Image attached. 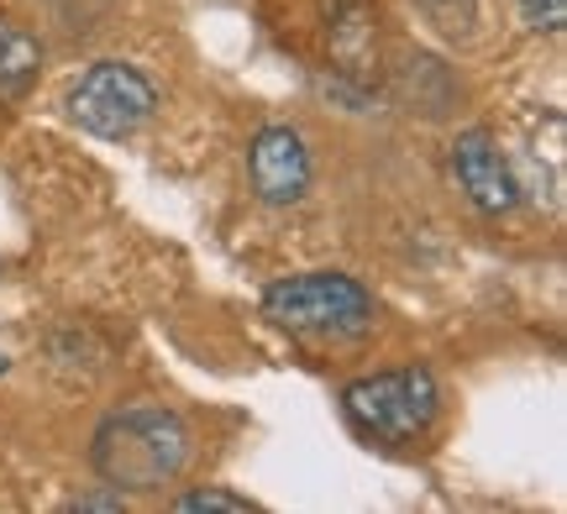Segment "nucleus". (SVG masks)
<instances>
[{
    "label": "nucleus",
    "mask_w": 567,
    "mask_h": 514,
    "mask_svg": "<svg viewBox=\"0 0 567 514\" xmlns=\"http://www.w3.org/2000/svg\"><path fill=\"white\" fill-rule=\"evenodd\" d=\"M90 462L116 494H158L189 468V426L163 405H126L101 420Z\"/></svg>",
    "instance_id": "obj_1"
},
{
    "label": "nucleus",
    "mask_w": 567,
    "mask_h": 514,
    "mask_svg": "<svg viewBox=\"0 0 567 514\" xmlns=\"http://www.w3.org/2000/svg\"><path fill=\"white\" fill-rule=\"evenodd\" d=\"M342 410L347 420L368 436V441H384V447H410L436 426L442 410V389L431 368H394V373H373L342 389Z\"/></svg>",
    "instance_id": "obj_2"
},
{
    "label": "nucleus",
    "mask_w": 567,
    "mask_h": 514,
    "mask_svg": "<svg viewBox=\"0 0 567 514\" xmlns=\"http://www.w3.org/2000/svg\"><path fill=\"white\" fill-rule=\"evenodd\" d=\"M264 315L295 336H358L373 321V294L352 273H300L279 279L264 294Z\"/></svg>",
    "instance_id": "obj_3"
},
{
    "label": "nucleus",
    "mask_w": 567,
    "mask_h": 514,
    "mask_svg": "<svg viewBox=\"0 0 567 514\" xmlns=\"http://www.w3.org/2000/svg\"><path fill=\"white\" fill-rule=\"evenodd\" d=\"M158 111V90L153 80L142 74L137 63H122V59H101L90 63L74 90H69V122L90 132V137H105V143H122L132 132L153 122Z\"/></svg>",
    "instance_id": "obj_4"
},
{
    "label": "nucleus",
    "mask_w": 567,
    "mask_h": 514,
    "mask_svg": "<svg viewBox=\"0 0 567 514\" xmlns=\"http://www.w3.org/2000/svg\"><path fill=\"white\" fill-rule=\"evenodd\" d=\"M247 179L264 206H295L310 189V153L295 126H264L247 147Z\"/></svg>",
    "instance_id": "obj_5"
},
{
    "label": "nucleus",
    "mask_w": 567,
    "mask_h": 514,
    "mask_svg": "<svg viewBox=\"0 0 567 514\" xmlns=\"http://www.w3.org/2000/svg\"><path fill=\"white\" fill-rule=\"evenodd\" d=\"M452 174H457L463 195L484 216H505V210L520 206V185H515V174H509L505 153H499L488 126H467L463 137L452 143Z\"/></svg>",
    "instance_id": "obj_6"
},
{
    "label": "nucleus",
    "mask_w": 567,
    "mask_h": 514,
    "mask_svg": "<svg viewBox=\"0 0 567 514\" xmlns=\"http://www.w3.org/2000/svg\"><path fill=\"white\" fill-rule=\"evenodd\" d=\"M42 74V42L0 17V101H21Z\"/></svg>",
    "instance_id": "obj_7"
},
{
    "label": "nucleus",
    "mask_w": 567,
    "mask_h": 514,
    "mask_svg": "<svg viewBox=\"0 0 567 514\" xmlns=\"http://www.w3.org/2000/svg\"><path fill=\"white\" fill-rule=\"evenodd\" d=\"M415 11H421L425 27L442 32V38H473L478 0H415Z\"/></svg>",
    "instance_id": "obj_8"
},
{
    "label": "nucleus",
    "mask_w": 567,
    "mask_h": 514,
    "mask_svg": "<svg viewBox=\"0 0 567 514\" xmlns=\"http://www.w3.org/2000/svg\"><path fill=\"white\" fill-rule=\"evenodd\" d=\"M179 510L184 514H210V510H226V514H252L258 504L243 494H226V489H195V494H184L179 499Z\"/></svg>",
    "instance_id": "obj_9"
},
{
    "label": "nucleus",
    "mask_w": 567,
    "mask_h": 514,
    "mask_svg": "<svg viewBox=\"0 0 567 514\" xmlns=\"http://www.w3.org/2000/svg\"><path fill=\"white\" fill-rule=\"evenodd\" d=\"M520 11H526L530 27H547V32H563V21H567V0H520Z\"/></svg>",
    "instance_id": "obj_10"
},
{
    "label": "nucleus",
    "mask_w": 567,
    "mask_h": 514,
    "mask_svg": "<svg viewBox=\"0 0 567 514\" xmlns=\"http://www.w3.org/2000/svg\"><path fill=\"white\" fill-rule=\"evenodd\" d=\"M69 510H74V514H80V510H101V514H116V510H126V499L116 494V489H111V494H84V499H74Z\"/></svg>",
    "instance_id": "obj_11"
},
{
    "label": "nucleus",
    "mask_w": 567,
    "mask_h": 514,
    "mask_svg": "<svg viewBox=\"0 0 567 514\" xmlns=\"http://www.w3.org/2000/svg\"><path fill=\"white\" fill-rule=\"evenodd\" d=\"M6 368H11V363H6V352H0V373H6Z\"/></svg>",
    "instance_id": "obj_12"
}]
</instances>
